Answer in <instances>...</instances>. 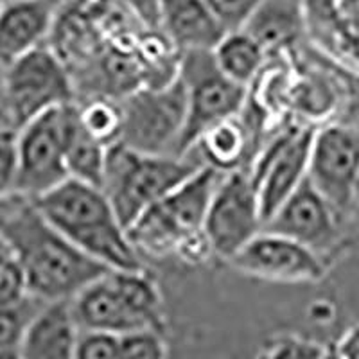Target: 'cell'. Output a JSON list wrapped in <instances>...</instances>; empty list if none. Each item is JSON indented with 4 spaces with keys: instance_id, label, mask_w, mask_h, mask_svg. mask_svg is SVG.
<instances>
[{
    "instance_id": "6da1fadb",
    "label": "cell",
    "mask_w": 359,
    "mask_h": 359,
    "mask_svg": "<svg viewBox=\"0 0 359 359\" xmlns=\"http://www.w3.org/2000/svg\"><path fill=\"white\" fill-rule=\"evenodd\" d=\"M0 230L17 250L27 297L43 304L69 302L110 271L57 232L33 200L20 194L0 203Z\"/></svg>"
},
{
    "instance_id": "7a4b0ae2",
    "label": "cell",
    "mask_w": 359,
    "mask_h": 359,
    "mask_svg": "<svg viewBox=\"0 0 359 359\" xmlns=\"http://www.w3.org/2000/svg\"><path fill=\"white\" fill-rule=\"evenodd\" d=\"M38 212L90 257L110 269H142L140 253L131 245L104 191L78 178H67L33 198Z\"/></svg>"
},
{
    "instance_id": "3957f363",
    "label": "cell",
    "mask_w": 359,
    "mask_h": 359,
    "mask_svg": "<svg viewBox=\"0 0 359 359\" xmlns=\"http://www.w3.org/2000/svg\"><path fill=\"white\" fill-rule=\"evenodd\" d=\"M203 165L200 158L142 153L118 140L107 149L102 191L117 219L128 230L146 208Z\"/></svg>"
},
{
    "instance_id": "277c9868",
    "label": "cell",
    "mask_w": 359,
    "mask_h": 359,
    "mask_svg": "<svg viewBox=\"0 0 359 359\" xmlns=\"http://www.w3.org/2000/svg\"><path fill=\"white\" fill-rule=\"evenodd\" d=\"M74 101L69 69L43 43L4 69L0 83V128L18 133L38 115Z\"/></svg>"
},
{
    "instance_id": "5b68a950",
    "label": "cell",
    "mask_w": 359,
    "mask_h": 359,
    "mask_svg": "<svg viewBox=\"0 0 359 359\" xmlns=\"http://www.w3.org/2000/svg\"><path fill=\"white\" fill-rule=\"evenodd\" d=\"M219 178V171L203 165L146 208L126 230L135 250L151 257L172 255L184 237L203 229L208 203Z\"/></svg>"
},
{
    "instance_id": "8992f818",
    "label": "cell",
    "mask_w": 359,
    "mask_h": 359,
    "mask_svg": "<svg viewBox=\"0 0 359 359\" xmlns=\"http://www.w3.org/2000/svg\"><path fill=\"white\" fill-rule=\"evenodd\" d=\"M178 74L187 94V123L180 156H187L208 128L243 114L250 86L226 78L217 67L212 50L182 53Z\"/></svg>"
},
{
    "instance_id": "52a82bcc",
    "label": "cell",
    "mask_w": 359,
    "mask_h": 359,
    "mask_svg": "<svg viewBox=\"0 0 359 359\" xmlns=\"http://www.w3.org/2000/svg\"><path fill=\"white\" fill-rule=\"evenodd\" d=\"M124 126L121 142L142 153L180 156L187 123V94L182 78L158 88L140 86L121 101Z\"/></svg>"
},
{
    "instance_id": "ba28073f",
    "label": "cell",
    "mask_w": 359,
    "mask_h": 359,
    "mask_svg": "<svg viewBox=\"0 0 359 359\" xmlns=\"http://www.w3.org/2000/svg\"><path fill=\"white\" fill-rule=\"evenodd\" d=\"M70 108L72 102L50 108L17 133L20 196L33 200L70 178L65 155Z\"/></svg>"
},
{
    "instance_id": "9c48e42d",
    "label": "cell",
    "mask_w": 359,
    "mask_h": 359,
    "mask_svg": "<svg viewBox=\"0 0 359 359\" xmlns=\"http://www.w3.org/2000/svg\"><path fill=\"white\" fill-rule=\"evenodd\" d=\"M262 224L259 194L250 172L239 169L221 175L203 223L214 253L229 262L262 232Z\"/></svg>"
},
{
    "instance_id": "30bf717a",
    "label": "cell",
    "mask_w": 359,
    "mask_h": 359,
    "mask_svg": "<svg viewBox=\"0 0 359 359\" xmlns=\"http://www.w3.org/2000/svg\"><path fill=\"white\" fill-rule=\"evenodd\" d=\"M314 131L313 126L280 131L248 169L257 189L264 223L307 178Z\"/></svg>"
},
{
    "instance_id": "8fae6325",
    "label": "cell",
    "mask_w": 359,
    "mask_h": 359,
    "mask_svg": "<svg viewBox=\"0 0 359 359\" xmlns=\"http://www.w3.org/2000/svg\"><path fill=\"white\" fill-rule=\"evenodd\" d=\"M358 175L359 128L348 124L316 128L307 176L336 212H347L352 208V189Z\"/></svg>"
},
{
    "instance_id": "7c38bea8",
    "label": "cell",
    "mask_w": 359,
    "mask_h": 359,
    "mask_svg": "<svg viewBox=\"0 0 359 359\" xmlns=\"http://www.w3.org/2000/svg\"><path fill=\"white\" fill-rule=\"evenodd\" d=\"M229 262L241 273L271 282L306 284L322 280L325 275L318 252L268 230L259 232Z\"/></svg>"
},
{
    "instance_id": "4fadbf2b",
    "label": "cell",
    "mask_w": 359,
    "mask_h": 359,
    "mask_svg": "<svg viewBox=\"0 0 359 359\" xmlns=\"http://www.w3.org/2000/svg\"><path fill=\"white\" fill-rule=\"evenodd\" d=\"M262 230L290 237L318 253L331 248L338 239L334 207L314 187L309 176L266 221Z\"/></svg>"
},
{
    "instance_id": "5bb4252c",
    "label": "cell",
    "mask_w": 359,
    "mask_h": 359,
    "mask_svg": "<svg viewBox=\"0 0 359 359\" xmlns=\"http://www.w3.org/2000/svg\"><path fill=\"white\" fill-rule=\"evenodd\" d=\"M111 271L114 269L88 284L70 300V311L79 331L123 336L140 329H151L117 286Z\"/></svg>"
},
{
    "instance_id": "9a60e30c",
    "label": "cell",
    "mask_w": 359,
    "mask_h": 359,
    "mask_svg": "<svg viewBox=\"0 0 359 359\" xmlns=\"http://www.w3.org/2000/svg\"><path fill=\"white\" fill-rule=\"evenodd\" d=\"M53 25L50 0H11L0 4V69L43 45Z\"/></svg>"
},
{
    "instance_id": "2e32d148",
    "label": "cell",
    "mask_w": 359,
    "mask_h": 359,
    "mask_svg": "<svg viewBox=\"0 0 359 359\" xmlns=\"http://www.w3.org/2000/svg\"><path fill=\"white\" fill-rule=\"evenodd\" d=\"M158 27L180 53L212 50L229 33L205 0H160Z\"/></svg>"
},
{
    "instance_id": "e0dca14e",
    "label": "cell",
    "mask_w": 359,
    "mask_h": 359,
    "mask_svg": "<svg viewBox=\"0 0 359 359\" xmlns=\"http://www.w3.org/2000/svg\"><path fill=\"white\" fill-rule=\"evenodd\" d=\"M79 329L69 302L45 304L36 313L22 343L24 359H74Z\"/></svg>"
},
{
    "instance_id": "ac0fdd59",
    "label": "cell",
    "mask_w": 359,
    "mask_h": 359,
    "mask_svg": "<svg viewBox=\"0 0 359 359\" xmlns=\"http://www.w3.org/2000/svg\"><path fill=\"white\" fill-rule=\"evenodd\" d=\"M194 149L205 165L221 175L246 169L252 156V126L241 115L224 118L201 135Z\"/></svg>"
},
{
    "instance_id": "d6986e66",
    "label": "cell",
    "mask_w": 359,
    "mask_h": 359,
    "mask_svg": "<svg viewBox=\"0 0 359 359\" xmlns=\"http://www.w3.org/2000/svg\"><path fill=\"white\" fill-rule=\"evenodd\" d=\"M243 31L257 41L266 54L286 49L304 31L300 0H264Z\"/></svg>"
},
{
    "instance_id": "ffe728a7",
    "label": "cell",
    "mask_w": 359,
    "mask_h": 359,
    "mask_svg": "<svg viewBox=\"0 0 359 359\" xmlns=\"http://www.w3.org/2000/svg\"><path fill=\"white\" fill-rule=\"evenodd\" d=\"M107 146L95 140L83 128L79 121V104L72 102L67 126V168L70 178H78L86 184L102 189L104 165H107Z\"/></svg>"
},
{
    "instance_id": "44dd1931",
    "label": "cell",
    "mask_w": 359,
    "mask_h": 359,
    "mask_svg": "<svg viewBox=\"0 0 359 359\" xmlns=\"http://www.w3.org/2000/svg\"><path fill=\"white\" fill-rule=\"evenodd\" d=\"M221 72L239 85L250 86L266 67V50L246 31H229L212 49Z\"/></svg>"
},
{
    "instance_id": "7402d4cb",
    "label": "cell",
    "mask_w": 359,
    "mask_h": 359,
    "mask_svg": "<svg viewBox=\"0 0 359 359\" xmlns=\"http://www.w3.org/2000/svg\"><path fill=\"white\" fill-rule=\"evenodd\" d=\"M304 31L327 53L347 54L348 31L339 18L336 0H300Z\"/></svg>"
},
{
    "instance_id": "603a6c76",
    "label": "cell",
    "mask_w": 359,
    "mask_h": 359,
    "mask_svg": "<svg viewBox=\"0 0 359 359\" xmlns=\"http://www.w3.org/2000/svg\"><path fill=\"white\" fill-rule=\"evenodd\" d=\"M79 121L83 128L102 146H111L123 137V107L111 97L97 95L90 99L86 104L79 107Z\"/></svg>"
},
{
    "instance_id": "cb8c5ba5",
    "label": "cell",
    "mask_w": 359,
    "mask_h": 359,
    "mask_svg": "<svg viewBox=\"0 0 359 359\" xmlns=\"http://www.w3.org/2000/svg\"><path fill=\"white\" fill-rule=\"evenodd\" d=\"M38 302L40 300L27 297L20 304L0 307V352L22 348L29 323L43 307L41 306L34 311L33 306Z\"/></svg>"
},
{
    "instance_id": "d4e9b609",
    "label": "cell",
    "mask_w": 359,
    "mask_h": 359,
    "mask_svg": "<svg viewBox=\"0 0 359 359\" xmlns=\"http://www.w3.org/2000/svg\"><path fill=\"white\" fill-rule=\"evenodd\" d=\"M327 347L302 336L284 334L269 339L255 359H323Z\"/></svg>"
},
{
    "instance_id": "484cf974",
    "label": "cell",
    "mask_w": 359,
    "mask_h": 359,
    "mask_svg": "<svg viewBox=\"0 0 359 359\" xmlns=\"http://www.w3.org/2000/svg\"><path fill=\"white\" fill-rule=\"evenodd\" d=\"M121 359H168L163 332L153 329L126 332L118 336Z\"/></svg>"
},
{
    "instance_id": "4316f807",
    "label": "cell",
    "mask_w": 359,
    "mask_h": 359,
    "mask_svg": "<svg viewBox=\"0 0 359 359\" xmlns=\"http://www.w3.org/2000/svg\"><path fill=\"white\" fill-rule=\"evenodd\" d=\"M18 149L17 133L0 128V203L17 194Z\"/></svg>"
},
{
    "instance_id": "83f0119b",
    "label": "cell",
    "mask_w": 359,
    "mask_h": 359,
    "mask_svg": "<svg viewBox=\"0 0 359 359\" xmlns=\"http://www.w3.org/2000/svg\"><path fill=\"white\" fill-rule=\"evenodd\" d=\"M74 359H121L118 336L99 331H79Z\"/></svg>"
},
{
    "instance_id": "f1b7e54d",
    "label": "cell",
    "mask_w": 359,
    "mask_h": 359,
    "mask_svg": "<svg viewBox=\"0 0 359 359\" xmlns=\"http://www.w3.org/2000/svg\"><path fill=\"white\" fill-rule=\"evenodd\" d=\"M205 2L226 31H239L245 27L250 17L257 11L264 0H205Z\"/></svg>"
},
{
    "instance_id": "f546056e",
    "label": "cell",
    "mask_w": 359,
    "mask_h": 359,
    "mask_svg": "<svg viewBox=\"0 0 359 359\" xmlns=\"http://www.w3.org/2000/svg\"><path fill=\"white\" fill-rule=\"evenodd\" d=\"M27 298L25 275L20 261H0V307L15 306Z\"/></svg>"
},
{
    "instance_id": "4dcf8cb0",
    "label": "cell",
    "mask_w": 359,
    "mask_h": 359,
    "mask_svg": "<svg viewBox=\"0 0 359 359\" xmlns=\"http://www.w3.org/2000/svg\"><path fill=\"white\" fill-rule=\"evenodd\" d=\"M172 255H176L180 261L189 266H200L207 262L212 255H216V253H214L212 245L208 241L207 233L201 229L198 232H192L187 237H184L178 243Z\"/></svg>"
},
{
    "instance_id": "1f68e13d",
    "label": "cell",
    "mask_w": 359,
    "mask_h": 359,
    "mask_svg": "<svg viewBox=\"0 0 359 359\" xmlns=\"http://www.w3.org/2000/svg\"><path fill=\"white\" fill-rule=\"evenodd\" d=\"M332 347L341 359H359V323L348 327Z\"/></svg>"
},
{
    "instance_id": "d6a6232c",
    "label": "cell",
    "mask_w": 359,
    "mask_h": 359,
    "mask_svg": "<svg viewBox=\"0 0 359 359\" xmlns=\"http://www.w3.org/2000/svg\"><path fill=\"white\" fill-rule=\"evenodd\" d=\"M336 6L348 34L359 33V0H336Z\"/></svg>"
},
{
    "instance_id": "836d02e7",
    "label": "cell",
    "mask_w": 359,
    "mask_h": 359,
    "mask_svg": "<svg viewBox=\"0 0 359 359\" xmlns=\"http://www.w3.org/2000/svg\"><path fill=\"white\" fill-rule=\"evenodd\" d=\"M345 57H348L352 62V65L359 70V33L351 34V38H348L347 54H345Z\"/></svg>"
},
{
    "instance_id": "e575fe53",
    "label": "cell",
    "mask_w": 359,
    "mask_h": 359,
    "mask_svg": "<svg viewBox=\"0 0 359 359\" xmlns=\"http://www.w3.org/2000/svg\"><path fill=\"white\" fill-rule=\"evenodd\" d=\"M352 208L359 212V175L358 178H355L354 189H352Z\"/></svg>"
},
{
    "instance_id": "d590c367",
    "label": "cell",
    "mask_w": 359,
    "mask_h": 359,
    "mask_svg": "<svg viewBox=\"0 0 359 359\" xmlns=\"http://www.w3.org/2000/svg\"><path fill=\"white\" fill-rule=\"evenodd\" d=\"M0 359H24V358H22L20 348H15V351L0 352Z\"/></svg>"
},
{
    "instance_id": "8d00e7d4",
    "label": "cell",
    "mask_w": 359,
    "mask_h": 359,
    "mask_svg": "<svg viewBox=\"0 0 359 359\" xmlns=\"http://www.w3.org/2000/svg\"><path fill=\"white\" fill-rule=\"evenodd\" d=\"M323 359H341V358H339V355L336 354V351H334V347H332V345H327L325 358H323Z\"/></svg>"
},
{
    "instance_id": "74e56055",
    "label": "cell",
    "mask_w": 359,
    "mask_h": 359,
    "mask_svg": "<svg viewBox=\"0 0 359 359\" xmlns=\"http://www.w3.org/2000/svg\"><path fill=\"white\" fill-rule=\"evenodd\" d=\"M6 2H11V0H0V4H6Z\"/></svg>"
}]
</instances>
